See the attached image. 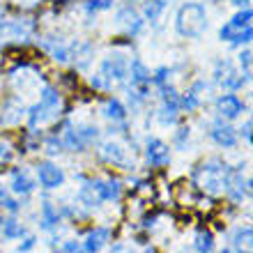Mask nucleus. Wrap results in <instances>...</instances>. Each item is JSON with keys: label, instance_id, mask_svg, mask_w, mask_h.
Returning <instances> with one entry per match:
<instances>
[{"label": "nucleus", "instance_id": "1", "mask_svg": "<svg viewBox=\"0 0 253 253\" xmlns=\"http://www.w3.org/2000/svg\"><path fill=\"white\" fill-rule=\"evenodd\" d=\"M62 113H65V99H62V94L55 87L44 85L40 92V101L33 108H28V126H30V131L51 126L60 120Z\"/></svg>", "mask_w": 253, "mask_h": 253}, {"label": "nucleus", "instance_id": "38", "mask_svg": "<svg viewBox=\"0 0 253 253\" xmlns=\"http://www.w3.org/2000/svg\"><path fill=\"white\" fill-rule=\"evenodd\" d=\"M184 138L189 140V129H187V126H182L180 131L175 133V143H177V145H182V143H184Z\"/></svg>", "mask_w": 253, "mask_h": 253}, {"label": "nucleus", "instance_id": "36", "mask_svg": "<svg viewBox=\"0 0 253 253\" xmlns=\"http://www.w3.org/2000/svg\"><path fill=\"white\" fill-rule=\"evenodd\" d=\"M12 157H14L12 147L7 145V143H0V164H9V161H12Z\"/></svg>", "mask_w": 253, "mask_h": 253}, {"label": "nucleus", "instance_id": "13", "mask_svg": "<svg viewBox=\"0 0 253 253\" xmlns=\"http://www.w3.org/2000/svg\"><path fill=\"white\" fill-rule=\"evenodd\" d=\"M145 159L152 166H168L170 164V147L159 138H150L145 145Z\"/></svg>", "mask_w": 253, "mask_h": 253}, {"label": "nucleus", "instance_id": "41", "mask_svg": "<svg viewBox=\"0 0 253 253\" xmlns=\"http://www.w3.org/2000/svg\"><path fill=\"white\" fill-rule=\"evenodd\" d=\"M143 253H159V251H157V249H154V247H147Z\"/></svg>", "mask_w": 253, "mask_h": 253}, {"label": "nucleus", "instance_id": "17", "mask_svg": "<svg viewBox=\"0 0 253 253\" xmlns=\"http://www.w3.org/2000/svg\"><path fill=\"white\" fill-rule=\"evenodd\" d=\"M79 200L85 207H97L104 203V193H101V180H90L85 182L79 191Z\"/></svg>", "mask_w": 253, "mask_h": 253}, {"label": "nucleus", "instance_id": "19", "mask_svg": "<svg viewBox=\"0 0 253 253\" xmlns=\"http://www.w3.org/2000/svg\"><path fill=\"white\" fill-rule=\"evenodd\" d=\"M108 240H111V230L104 226L94 228V230H90V233L85 235V242H83V249H85V253H99L101 249L108 244Z\"/></svg>", "mask_w": 253, "mask_h": 253}, {"label": "nucleus", "instance_id": "37", "mask_svg": "<svg viewBox=\"0 0 253 253\" xmlns=\"http://www.w3.org/2000/svg\"><path fill=\"white\" fill-rule=\"evenodd\" d=\"M35 244H37V240H35L33 235H28L26 240H23V242H21V244H19V251H21V253H28V251H30V249L35 247Z\"/></svg>", "mask_w": 253, "mask_h": 253}, {"label": "nucleus", "instance_id": "20", "mask_svg": "<svg viewBox=\"0 0 253 253\" xmlns=\"http://www.w3.org/2000/svg\"><path fill=\"white\" fill-rule=\"evenodd\" d=\"M12 191L19 196H28L35 191V180L28 175V170L23 168H14L12 170Z\"/></svg>", "mask_w": 253, "mask_h": 253}, {"label": "nucleus", "instance_id": "33", "mask_svg": "<svg viewBox=\"0 0 253 253\" xmlns=\"http://www.w3.org/2000/svg\"><path fill=\"white\" fill-rule=\"evenodd\" d=\"M249 42H253V26L244 28V30H242V33L237 35L230 44H233V46H242V44H249Z\"/></svg>", "mask_w": 253, "mask_h": 253}, {"label": "nucleus", "instance_id": "32", "mask_svg": "<svg viewBox=\"0 0 253 253\" xmlns=\"http://www.w3.org/2000/svg\"><path fill=\"white\" fill-rule=\"evenodd\" d=\"M14 7H19V9H26V12H30V9H37V7H42L46 0H9Z\"/></svg>", "mask_w": 253, "mask_h": 253}, {"label": "nucleus", "instance_id": "18", "mask_svg": "<svg viewBox=\"0 0 253 253\" xmlns=\"http://www.w3.org/2000/svg\"><path fill=\"white\" fill-rule=\"evenodd\" d=\"M210 136H212V140L221 147H235L237 145V133H235V129L233 126H228V125H223L221 120H216L212 125Z\"/></svg>", "mask_w": 253, "mask_h": 253}, {"label": "nucleus", "instance_id": "24", "mask_svg": "<svg viewBox=\"0 0 253 253\" xmlns=\"http://www.w3.org/2000/svg\"><path fill=\"white\" fill-rule=\"evenodd\" d=\"M42 228L44 230H53L58 223H60V214H58V210H55L51 203H44L42 205Z\"/></svg>", "mask_w": 253, "mask_h": 253}, {"label": "nucleus", "instance_id": "30", "mask_svg": "<svg viewBox=\"0 0 253 253\" xmlns=\"http://www.w3.org/2000/svg\"><path fill=\"white\" fill-rule=\"evenodd\" d=\"M113 7V0H87L85 2V12L87 14H97V12H106Z\"/></svg>", "mask_w": 253, "mask_h": 253}, {"label": "nucleus", "instance_id": "8", "mask_svg": "<svg viewBox=\"0 0 253 253\" xmlns=\"http://www.w3.org/2000/svg\"><path fill=\"white\" fill-rule=\"evenodd\" d=\"M251 21H253V7H242V9L235 14L233 19L221 26L219 40L221 42H233L235 37H237V35L244 30V28L251 26Z\"/></svg>", "mask_w": 253, "mask_h": 253}, {"label": "nucleus", "instance_id": "28", "mask_svg": "<svg viewBox=\"0 0 253 253\" xmlns=\"http://www.w3.org/2000/svg\"><path fill=\"white\" fill-rule=\"evenodd\" d=\"M177 118H180V106H175V104H161V111H159L161 125H175Z\"/></svg>", "mask_w": 253, "mask_h": 253}, {"label": "nucleus", "instance_id": "40", "mask_svg": "<svg viewBox=\"0 0 253 253\" xmlns=\"http://www.w3.org/2000/svg\"><path fill=\"white\" fill-rule=\"evenodd\" d=\"M244 187H247V191H249V193H251V196H253V177H251V180L247 182V184H244Z\"/></svg>", "mask_w": 253, "mask_h": 253}, {"label": "nucleus", "instance_id": "22", "mask_svg": "<svg viewBox=\"0 0 253 253\" xmlns=\"http://www.w3.org/2000/svg\"><path fill=\"white\" fill-rule=\"evenodd\" d=\"M104 115L113 122H125L126 120V108L120 99H113V97H111V99L104 104Z\"/></svg>", "mask_w": 253, "mask_h": 253}, {"label": "nucleus", "instance_id": "4", "mask_svg": "<svg viewBox=\"0 0 253 253\" xmlns=\"http://www.w3.org/2000/svg\"><path fill=\"white\" fill-rule=\"evenodd\" d=\"M223 177H226V164H221L219 159L205 161L193 170V182L196 187L203 189L210 196H219L223 193Z\"/></svg>", "mask_w": 253, "mask_h": 253}, {"label": "nucleus", "instance_id": "44", "mask_svg": "<svg viewBox=\"0 0 253 253\" xmlns=\"http://www.w3.org/2000/svg\"><path fill=\"white\" fill-rule=\"evenodd\" d=\"M212 2H221V0H212Z\"/></svg>", "mask_w": 253, "mask_h": 253}, {"label": "nucleus", "instance_id": "11", "mask_svg": "<svg viewBox=\"0 0 253 253\" xmlns=\"http://www.w3.org/2000/svg\"><path fill=\"white\" fill-rule=\"evenodd\" d=\"M37 180L42 187L46 189H58L65 182V173L60 166H55L53 161H40L37 164Z\"/></svg>", "mask_w": 253, "mask_h": 253}, {"label": "nucleus", "instance_id": "14", "mask_svg": "<svg viewBox=\"0 0 253 253\" xmlns=\"http://www.w3.org/2000/svg\"><path fill=\"white\" fill-rule=\"evenodd\" d=\"M223 191L235 200L240 203L244 198V177H242V170L240 168H230L226 166V177H223Z\"/></svg>", "mask_w": 253, "mask_h": 253}, {"label": "nucleus", "instance_id": "27", "mask_svg": "<svg viewBox=\"0 0 253 253\" xmlns=\"http://www.w3.org/2000/svg\"><path fill=\"white\" fill-rule=\"evenodd\" d=\"M101 193H104V203L106 200H118L122 193V184L118 180H101Z\"/></svg>", "mask_w": 253, "mask_h": 253}, {"label": "nucleus", "instance_id": "5", "mask_svg": "<svg viewBox=\"0 0 253 253\" xmlns=\"http://www.w3.org/2000/svg\"><path fill=\"white\" fill-rule=\"evenodd\" d=\"M37 33L35 19H0V48L7 44H26Z\"/></svg>", "mask_w": 253, "mask_h": 253}, {"label": "nucleus", "instance_id": "34", "mask_svg": "<svg viewBox=\"0 0 253 253\" xmlns=\"http://www.w3.org/2000/svg\"><path fill=\"white\" fill-rule=\"evenodd\" d=\"M62 147H65L62 145V138H58V136H51V138L46 140V152L48 154H58Z\"/></svg>", "mask_w": 253, "mask_h": 253}, {"label": "nucleus", "instance_id": "31", "mask_svg": "<svg viewBox=\"0 0 253 253\" xmlns=\"http://www.w3.org/2000/svg\"><path fill=\"white\" fill-rule=\"evenodd\" d=\"M0 207H5V210H9V212H19L21 205L12 198V196H9V193L5 191V189L0 187Z\"/></svg>", "mask_w": 253, "mask_h": 253}, {"label": "nucleus", "instance_id": "2", "mask_svg": "<svg viewBox=\"0 0 253 253\" xmlns=\"http://www.w3.org/2000/svg\"><path fill=\"white\" fill-rule=\"evenodd\" d=\"M207 28V9L203 2H184L175 14V30L180 37L196 40Z\"/></svg>", "mask_w": 253, "mask_h": 253}, {"label": "nucleus", "instance_id": "29", "mask_svg": "<svg viewBox=\"0 0 253 253\" xmlns=\"http://www.w3.org/2000/svg\"><path fill=\"white\" fill-rule=\"evenodd\" d=\"M240 65H242V76L247 81L253 79V53L251 51H242L240 53Z\"/></svg>", "mask_w": 253, "mask_h": 253}, {"label": "nucleus", "instance_id": "35", "mask_svg": "<svg viewBox=\"0 0 253 253\" xmlns=\"http://www.w3.org/2000/svg\"><path fill=\"white\" fill-rule=\"evenodd\" d=\"M60 253H85V249H83V244H79V242H65Z\"/></svg>", "mask_w": 253, "mask_h": 253}, {"label": "nucleus", "instance_id": "15", "mask_svg": "<svg viewBox=\"0 0 253 253\" xmlns=\"http://www.w3.org/2000/svg\"><path fill=\"white\" fill-rule=\"evenodd\" d=\"M92 53H94V46L85 40H76L69 44V62H74L79 69H85L90 65Z\"/></svg>", "mask_w": 253, "mask_h": 253}, {"label": "nucleus", "instance_id": "12", "mask_svg": "<svg viewBox=\"0 0 253 253\" xmlns=\"http://www.w3.org/2000/svg\"><path fill=\"white\" fill-rule=\"evenodd\" d=\"M40 46L46 51L55 62H69V44H67L62 37H55V35H46L40 40Z\"/></svg>", "mask_w": 253, "mask_h": 253}, {"label": "nucleus", "instance_id": "42", "mask_svg": "<svg viewBox=\"0 0 253 253\" xmlns=\"http://www.w3.org/2000/svg\"><path fill=\"white\" fill-rule=\"evenodd\" d=\"M2 16H5V5L0 2V19H2Z\"/></svg>", "mask_w": 253, "mask_h": 253}, {"label": "nucleus", "instance_id": "6", "mask_svg": "<svg viewBox=\"0 0 253 253\" xmlns=\"http://www.w3.org/2000/svg\"><path fill=\"white\" fill-rule=\"evenodd\" d=\"M28 115V108L19 94H9L0 108V126H16Z\"/></svg>", "mask_w": 253, "mask_h": 253}, {"label": "nucleus", "instance_id": "3", "mask_svg": "<svg viewBox=\"0 0 253 253\" xmlns=\"http://www.w3.org/2000/svg\"><path fill=\"white\" fill-rule=\"evenodd\" d=\"M129 76V62L122 53H113L104 58L99 65V72L94 74L90 83L94 90H113V85L125 83V79Z\"/></svg>", "mask_w": 253, "mask_h": 253}, {"label": "nucleus", "instance_id": "10", "mask_svg": "<svg viewBox=\"0 0 253 253\" xmlns=\"http://www.w3.org/2000/svg\"><path fill=\"white\" fill-rule=\"evenodd\" d=\"M99 154L101 159L111 164V166H120V168H131L133 161L129 159V150L120 145V143H115V140H106V143H101L99 147Z\"/></svg>", "mask_w": 253, "mask_h": 253}, {"label": "nucleus", "instance_id": "23", "mask_svg": "<svg viewBox=\"0 0 253 253\" xmlns=\"http://www.w3.org/2000/svg\"><path fill=\"white\" fill-rule=\"evenodd\" d=\"M166 9V0H145L143 5V16H145L150 23H157L161 19V14Z\"/></svg>", "mask_w": 253, "mask_h": 253}, {"label": "nucleus", "instance_id": "9", "mask_svg": "<svg viewBox=\"0 0 253 253\" xmlns=\"http://www.w3.org/2000/svg\"><path fill=\"white\" fill-rule=\"evenodd\" d=\"M214 79L221 83V87H226V90H230V92L240 90V87L247 83V79H244L240 72H235V67H233L230 60H219L216 62V67H214Z\"/></svg>", "mask_w": 253, "mask_h": 253}, {"label": "nucleus", "instance_id": "25", "mask_svg": "<svg viewBox=\"0 0 253 253\" xmlns=\"http://www.w3.org/2000/svg\"><path fill=\"white\" fill-rule=\"evenodd\" d=\"M0 230H2L7 240H21L26 235V228L14 219H0Z\"/></svg>", "mask_w": 253, "mask_h": 253}, {"label": "nucleus", "instance_id": "43", "mask_svg": "<svg viewBox=\"0 0 253 253\" xmlns=\"http://www.w3.org/2000/svg\"><path fill=\"white\" fill-rule=\"evenodd\" d=\"M221 253H230V251H228V249H223V251H221Z\"/></svg>", "mask_w": 253, "mask_h": 253}, {"label": "nucleus", "instance_id": "26", "mask_svg": "<svg viewBox=\"0 0 253 253\" xmlns=\"http://www.w3.org/2000/svg\"><path fill=\"white\" fill-rule=\"evenodd\" d=\"M193 247H196V251H198V253H212V249H214V235L210 233V230H200V233L196 235Z\"/></svg>", "mask_w": 253, "mask_h": 253}, {"label": "nucleus", "instance_id": "21", "mask_svg": "<svg viewBox=\"0 0 253 253\" xmlns=\"http://www.w3.org/2000/svg\"><path fill=\"white\" fill-rule=\"evenodd\" d=\"M235 253H253V228H240L233 237Z\"/></svg>", "mask_w": 253, "mask_h": 253}, {"label": "nucleus", "instance_id": "7", "mask_svg": "<svg viewBox=\"0 0 253 253\" xmlns=\"http://www.w3.org/2000/svg\"><path fill=\"white\" fill-rule=\"evenodd\" d=\"M129 76H131V92H136L140 99H147L150 94V83H152V74L143 65L140 58H133L129 65Z\"/></svg>", "mask_w": 253, "mask_h": 253}, {"label": "nucleus", "instance_id": "16", "mask_svg": "<svg viewBox=\"0 0 253 253\" xmlns=\"http://www.w3.org/2000/svg\"><path fill=\"white\" fill-rule=\"evenodd\" d=\"M216 111L221 113V118H226V120H235V118H240L244 113V104L237 94H221L219 99H216Z\"/></svg>", "mask_w": 253, "mask_h": 253}, {"label": "nucleus", "instance_id": "39", "mask_svg": "<svg viewBox=\"0 0 253 253\" xmlns=\"http://www.w3.org/2000/svg\"><path fill=\"white\" fill-rule=\"evenodd\" d=\"M230 2H233L235 7H249V2H251V0H230Z\"/></svg>", "mask_w": 253, "mask_h": 253}]
</instances>
